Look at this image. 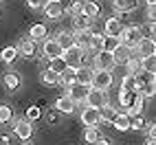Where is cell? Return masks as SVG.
Segmentation results:
<instances>
[{
  "mask_svg": "<svg viewBox=\"0 0 156 145\" xmlns=\"http://www.w3.org/2000/svg\"><path fill=\"white\" fill-rule=\"evenodd\" d=\"M27 5H29L31 9H44V7L48 5V0H27Z\"/></svg>",
  "mask_w": 156,
  "mask_h": 145,
  "instance_id": "cell-38",
  "label": "cell"
},
{
  "mask_svg": "<svg viewBox=\"0 0 156 145\" xmlns=\"http://www.w3.org/2000/svg\"><path fill=\"white\" fill-rule=\"evenodd\" d=\"M18 53L24 55V57H33L35 55V40H31V37L22 40V42L18 44Z\"/></svg>",
  "mask_w": 156,
  "mask_h": 145,
  "instance_id": "cell-21",
  "label": "cell"
},
{
  "mask_svg": "<svg viewBox=\"0 0 156 145\" xmlns=\"http://www.w3.org/2000/svg\"><path fill=\"white\" fill-rule=\"evenodd\" d=\"M18 55H20L18 53V46H7V48H2V53H0V57H2L5 64H11Z\"/></svg>",
  "mask_w": 156,
  "mask_h": 145,
  "instance_id": "cell-29",
  "label": "cell"
},
{
  "mask_svg": "<svg viewBox=\"0 0 156 145\" xmlns=\"http://www.w3.org/2000/svg\"><path fill=\"white\" fill-rule=\"evenodd\" d=\"M145 5H147V7H156V0H145Z\"/></svg>",
  "mask_w": 156,
  "mask_h": 145,
  "instance_id": "cell-45",
  "label": "cell"
},
{
  "mask_svg": "<svg viewBox=\"0 0 156 145\" xmlns=\"http://www.w3.org/2000/svg\"><path fill=\"white\" fill-rule=\"evenodd\" d=\"M143 42V31L139 27H126L123 29V33H121V44H126L130 48L136 51V46Z\"/></svg>",
  "mask_w": 156,
  "mask_h": 145,
  "instance_id": "cell-1",
  "label": "cell"
},
{
  "mask_svg": "<svg viewBox=\"0 0 156 145\" xmlns=\"http://www.w3.org/2000/svg\"><path fill=\"white\" fill-rule=\"evenodd\" d=\"M123 22L119 18H108L106 22H103V35H108V37H119L121 40V33H123Z\"/></svg>",
  "mask_w": 156,
  "mask_h": 145,
  "instance_id": "cell-6",
  "label": "cell"
},
{
  "mask_svg": "<svg viewBox=\"0 0 156 145\" xmlns=\"http://www.w3.org/2000/svg\"><path fill=\"white\" fill-rule=\"evenodd\" d=\"M81 121H84V126L86 128H97L99 123H101V112L97 108H84L81 110Z\"/></svg>",
  "mask_w": 156,
  "mask_h": 145,
  "instance_id": "cell-9",
  "label": "cell"
},
{
  "mask_svg": "<svg viewBox=\"0 0 156 145\" xmlns=\"http://www.w3.org/2000/svg\"><path fill=\"white\" fill-rule=\"evenodd\" d=\"M48 62H51V70L57 72V75H62V72L68 68V64L64 62V57H55V59H48Z\"/></svg>",
  "mask_w": 156,
  "mask_h": 145,
  "instance_id": "cell-32",
  "label": "cell"
},
{
  "mask_svg": "<svg viewBox=\"0 0 156 145\" xmlns=\"http://www.w3.org/2000/svg\"><path fill=\"white\" fill-rule=\"evenodd\" d=\"M92 77H95V68H92V66L84 64V66L77 68V84H86V86H90V84H92Z\"/></svg>",
  "mask_w": 156,
  "mask_h": 145,
  "instance_id": "cell-15",
  "label": "cell"
},
{
  "mask_svg": "<svg viewBox=\"0 0 156 145\" xmlns=\"http://www.w3.org/2000/svg\"><path fill=\"white\" fill-rule=\"evenodd\" d=\"M13 132H16V136H18V139L29 141L31 136H33V123H31V121H27V119H20V121H16Z\"/></svg>",
  "mask_w": 156,
  "mask_h": 145,
  "instance_id": "cell-10",
  "label": "cell"
},
{
  "mask_svg": "<svg viewBox=\"0 0 156 145\" xmlns=\"http://www.w3.org/2000/svg\"><path fill=\"white\" fill-rule=\"evenodd\" d=\"M121 44V40L119 37H108V35H103V51H108V53H114V51L119 48Z\"/></svg>",
  "mask_w": 156,
  "mask_h": 145,
  "instance_id": "cell-31",
  "label": "cell"
},
{
  "mask_svg": "<svg viewBox=\"0 0 156 145\" xmlns=\"http://www.w3.org/2000/svg\"><path fill=\"white\" fill-rule=\"evenodd\" d=\"M59 84H64L66 88H70L73 84H77V68H66L64 72L59 75Z\"/></svg>",
  "mask_w": 156,
  "mask_h": 145,
  "instance_id": "cell-22",
  "label": "cell"
},
{
  "mask_svg": "<svg viewBox=\"0 0 156 145\" xmlns=\"http://www.w3.org/2000/svg\"><path fill=\"white\" fill-rule=\"evenodd\" d=\"M90 88L92 86H86V84H73L70 88H66V92H68V97L75 101V103H81V101L86 103V97H88Z\"/></svg>",
  "mask_w": 156,
  "mask_h": 145,
  "instance_id": "cell-7",
  "label": "cell"
},
{
  "mask_svg": "<svg viewBox=\"0 0 156 145\" xmlns=\"http://www.w3.org/2000/svg\"><path fill=\"white\" fill-rule=\"evenodd\" d=\"M147 20L150 24H156V7H147Z\"/></svg>",
  "mask_w": 156,
  "mask_h": 145,
  "instance_id": "cell-40",
  "label": "cell"
},
{
  "mask_svg": "<svg viewBox=\"0 0 156 145\" xmlns=\"http://www.w3.org/2000/svg\"><path fill=\"white\" fill-rule=\"evenodd\" d=\"M141 66H143V72L156 75V55H152V57H143V59H141Z\"/></svg>",
  "mask_w": 156,
  "mask_h": 145,
  "instance_id": "cell-30",
  "label": "cell"
},
{
  "mask_svg": "<svg viewBox=\"0 0 156 145\" xmlns=\"http://www.w3.org/2000/svg\"><path fill=\"white\" fill-rule=\"evenodd\" d=\"M86 106H88V108H97V110H101L103 106H108V92H106V90L90 88L88 97H86Z\"/></svg>",
  "mask_w": 156,
  "mask_h": 145,
  "instance_id": "cell-5",
  "label": "cell"
},
{
  "mask_svg": "<svg viewBox=\"0 0 156 145\" xmlns=\"http://www.w3.org/2000/svg\"><path fill=\"white\" fill-rule=\"evenodd\" d=\"M150 40L156 42V24H150Z\"/></svg>",
  "mask_w": 156,
  "mask_h": 145,
  "instance_id": "cell-42",
  "label": "cell"
},
{
  "mask_svg": "<svg viewBox=\"0 0 156 145\" xmlns=\"http://www.w3.org/2000/svg\"><path fill=\"white\" fill-rule=\"evenodd\" d=\"M42 81H44L46 86H57V84H59V75L48 68V70H44V72H42Z\"/></svg>",
  "mask_w": 156,
  "mask_h": 145,
  "instance_id": "cell-33",
  "label": "cell"
},
{
  "mask_svg": "<svg viewBox=\"0 0 156 145\" xmlns=\"http://www.w3.org/2000/svg\"><path fill=\"white\" fill-rule=\"evenodd\" d=\"M139 7V0H114V9L119 13H130Z\"/></svg>",
  "mask_w": 156,
  "mask_h": 145,
  "instance_id": "cell-23",
  "label": "cell"
},
{
  "mask_svg": "<svg viewBox=\"0 0 156 145\" xmlns=\"http://www.w3.org/2000/svg\"><path fill=\"white\" fill-rule=\"evenodd\" d=\"M95 145H110V141H108V139H103V136H101V139H99V141H97Z\"/></svg>",
  "mask_w": 156,
  "mask_h": 145,
  "instance_id": "cell-43",
  "label": "cell"
},
{
  "mask_svg": "<svg viewBox=\"0 0 156 145\" xmlns=\"http://www.w3.org/2000/svg\"><path fill=\"white\" fill-rule=\"evenodd\" d=\"M154 90H156V75H154Z\"/></svg>",
  "mask_w": 156,
  "mask_h": 145,
  "instance_id": "cell-48",
  "label": "cell"
},
{
  "mask_svg": "<svg viewBox=\"0 0 156 145\" xmlns=\"http://www.w3.org/2000/svg\"><path fill=\"white\" fill-rule=\"evenodd\" d=\"M99 112H101V121L103 123H112L114 119H117V115H119V110L114 106H110V103H108V106H103Z\"/></svg>",
  "mask_w": 156,
  "mask_h": 145,
  "instance_id": "cell-24",
  "label": "cell"
},
{
  "mask_svg": "<svg viewBox=\"0 0 156 145\" xmlns=\"http://www.w3.org/2000/svg\"><path fill=\"white\" fill-rule=\"evenodd\" d=\"M126 68H128V75H132V77H136L139 75V72L143 70V66H141V59L136 57V55H134L130 62H128V64H126Z\"/></svg>",
  "mask_w": 156,
  "mask_h": 145,
  "instance_id": "cell-28",
  "label": "cell"
},
{
  "mask_svg": "<svg viewBox=\"0 0 156 145\" xmlns=\"http://www.w3.org/2000/svg\"><path fill=\"white\" fill-rule=\"evenodd\" d=\"M0 145H9V136H0Z\"/></svg>",
  "mask_w": 156,
  "mask_h": 145,
  "instance_id": "cell-44",
  "label": "cell"
},
{
  "mask_svg": "<svg viewBox=\"0 0 156 145\" xmlns=\"http://www.w3.org/2000/svg\"><path fill=\"white\" fill-rule=\"evenodd\" d=\"M64 62L70 66V68H79V66H84V57H86V51L84 48H79V46H73L68 51H64Z\"/></svg>",
  "mask_w": 156,
  "mask_h": 145,
  "instance_id": "cell-3",
  "label": "cell"
},
{
  "mask_svg": "<svg viewBox=\"0 0 156 145\" xmlns=\"http://www.w3.org/2000/svg\"><path fill=\"white\" fill-rule=\"evenodd\" d=\"M55 110L57 112H64V115H70V112L75 110V101H73L68 95H64V97H59L55 101Z\"/></svg>",
  "mask_w": 156,
  "mask_h": 145,
  "instance_id": "cell-18",
  "label": "cell"
},
{
  "mask_svg": "<svg viewBox=\"0 0 156 145\" xmlns=\"http://www.w3.org/2000/svg\"><path fill=\"white\" fill-rule=\"evenodd\" d=\"M55 40L59 42V46L64 48V51L77 46V44H75V33H73V31H59V33L55 35Z\"/></svg>",
  "mask_w": 156,
  "mask_h": 145,
  "instance_id": "cell-16",
  "label": "cell"
},
{
  "mask_svg": "<svg viewBox=\"0 0 156 145\" xmlns=\"http://www.w3.org/2000/svg\"><path fill=\"white\" fill-rule=\"evenodd\" d=\"M112 55H114V62H117V64H123V66H126L128 62L134 57V48H130V46H126V44H119V48L114 51Z\"/></svg>",
  "mask_w": 156,
  "mask_h": 145,
  "instance_id": "cell-13",
  "label": "cell"
},
{
  "mask_svg": "<svg viewBox=\"0 0 156 145\" xmlns=\"http://www.w3.org/2000/svg\"><path fill=\"white\" fill-rule=\"evenodd\" d=\"M92 29H86V31H77L75 33V44L84 51H90V44H92Z\"/></svg>",
  "mask_w": 156,
  "mask_h": 145,
  "instance_id": "cell-14",
  "label": "cell"
},
{
  "mask_svg": "<svg viewBox=\"0 0 156 145\" xmlns=\"http://www.w3.org/2000/svg\"><path fill=\"white\" fill-rule=\"evenodd\" d=\"M81 11H84L88 18L95 20V18L99 16V5L95 2V0H86V2H84V9H81Z\"/></svg>",
  "mask_w": 156,
  "mask_h": 145,
  "instance_id": "cell-27",
  "label": "cell"
},
{
  "mask_svg": "<svg viewBox=\"0 0 156 145\" xmlns=\"http://www.w3.org/2000/svg\"><path fill=\"white\" fill-rule=\"evenodd\" d=\"M147 134H150V139H156V123H152L147 128Z\"/></svg>",
  "mask_w": 156,
  "mask_h": 145,
  "instance_id": "cell-41",
  "label": "cell"
},
{
  "mask_svg": "<svg viewBox=\"0 0 156 145\" xmlns=\"http://www.w3.org/2000/svg\"><path fill=\"white\" fill-rule=\"evenodd\" d=\"M152 55H156V42L154 40H150V37H143V42L136 46V57H152Z\"/></svg>",
  "mask_w": 156,
  "mask_h": 145,
  "instance_id": "cell-12",
  "label": "cell"
},
{
  "mask_svg": "<svg viewBox=\"0 0 156 145\" xmlns=\"http://www.w3.org/2000/svg\"><path fill=\"white\" fill-rule=\"evenodd\" d=\"M112 126H114V130H119V132L132 130V117L128 115V112H119V115H117V119L112 121Z\"/></svg>",
  "mask_w": 156,
  "mask_h": 145,
  "instance_id": "cell-17",
  "label": "cell"
},
{
  "mask_svg": "<svg viewBox=\"0 0 156 145\" xmlns=\"http://www.w3.org/2000/svg\"><path fill=\"white\" fill-rule=\"evenodd\" d=\"M5 86H7L9 90H16V88L20 86V75H18V72H13V70L5 72Z\"/></svg>",
  "mask_w": 156,
  "mask_h": 145,
  "instance_id": "cell-26",
  "label": "cell"
},
{
  "mask_svg": "<svg viewBox=\"0 0 156 145\" xmlns=\"http://www.w3.org/2000/svg\"><path fill=\"white\" fill-rule=\"evenodd\" d=\"M117 66V62H114V55L108 53V51H99V53L92 57V68L95 70H110Z\"/></svg>",
  "mask_w": 156,
  "mask_h": 145,
  "instance_id": "cell-2",
  "label": "cell"
},
{
  "mask_svg": "<svg viewBox=\"0 0 156 145\" xmlns=\"http://www.w3.org/2000/svg\"><path fill=\"white\" fill-rule=\"evenodd\" d=\"M46 33H48V31H46V27H44V24H33V27H31V31H29V37L37 42V40H44V37H46Z\"/></svg>",
  "mask_w": 156,
  "mask_h": 145,
  "instance_id": "cell-25",
  "label": "cell"
},
{
  "mask_svg": "<svg viewBox=\"0 0 156 145\" xmlns=\"http://www.w3.org/2000/svg\"><path fill=\"white\" fill-rule=\"evenodd\" d=\"M143 126H145V121H143V117H141V115L132 117V130H143Z\"/></svg>",
  "mask_w": 156,
  "mask_h": 145,
  "instance_id": "cell-39",
  "label": "cell"
},
{
  "mask_svg": "<svg viewBox=\"0 0 156 145\" xmlns=\"http://www.w3.org/2000/svg\"><path fill=\"white\" fill-rule=\"evenodd\" d=\"M42 53L46 59H55V57H62L64 55V48L59 46V42L53 37V40H44V44H42Z\"/></svg>",
  "mask_w": 156,
  "mask_h": 145,
  "instance_id": "cell-8",
  "label": "cell"
},
{
  "mask_svg": "<svg viewBox=\"0 0 156 145\" xmlns=\"http://www.w3.org/2000/svg\"><path fill=\"white\" fill-rule=\"evenodd\" d=\"M121 90H128V92H136V77L126 75L121 79Z\"/></svg>",
  "mask_w": 156,
  "mask_h": 145,
  "instance_id": "cell-34",
  "label": "cell"
},
{
  "mask_svg": "<svg viewBox=\"0 0 156 145\" xmlns=\"http://www.w3.org/2000/svg\"><path fill=\"white\" fill-rule=\"evenodd\" d=\"M40 115H42V112H40V108H37V106H31V108L27 110V121L33 123V121H37V119H40Z\"/></svg>",
  "mask_w": 156,
  "mask_h": 145,
  "instance_id": "cell-37",
  "label": "cell"
},
{
  "mask_svg": "<svg viewBox=\"0 0 156 145\" xmlns=\"http://www.w3.org/2000/svg\"><path fill=\"white\" fill-rule=\"evenodd\" d=\"M84 139H86V143L95 145V143L101 139V134H99V130H97V128H86V132H84Z\"/></svg>",
  "mask_w": 156,
  "mask_h": 145,
  "instance_id": "cell-35",
  "label": "cell"
},
{
  "mask_svg": "<svg viewBox=\"0 0 156 145\" xmlns=\"http://www.w3.org/2000/svg\"><path fill=\"white\" fill-rule=\"evenodd\" d=\"M44 13H46V18H51V20H57V18L64 16V5H62V2H48V5L44 7Z\"/></svg>",
  "mask_w": 156,
  "mask_h": 145,
  "instance_id": "cell-19",
  "label": "cell"
},
{
  "mask_svg": "<svg viewBox=\"0 0 156 145\" xmlns=\"http://www.w3.org/2000/svg\"><path fill=\"white\" fill-rule=\"evenodd\" d=\"M9 121H11V108L0 103V123H9Z\"/></svg>",
  "mask_w": 156,
  "mask_h": 145,
  "instance_id": "cell-36",
  "label": "cell"
},
{
  "mask_svg": "<svg viewBox=\"0 0 156 145\" xmlns=\"http://www.w3.org/2000/svg\"><path fill=\"white\" fill-rule=\"evenodd\" d=\"M114 84V77H112V72L110 70H95V77H92V88H97V90H110V86Z\"/></svg>",
  "mask_w": 156,
  "mask_h": 145,
  "instance_id": "cell-4",
  "label": "cell"
},
{
  "mask_svg": "<svg viewBox=\"0 0 156 145\" xmlns=\"http://www.w3.org/2000/svg\"><path fill=\"white\" fill-rule=\"evenodd\" d=\"M73 22H75L77 31H86L92 27V18H88L84 11H79V13H73Z\"/></svg>",
  "mask_w": 156,
  "mask_h": 145,
  "instance_id": "cell-20",
  "label": "cell"
},
{
  "mask_svg": "<svg viewBox=\"0 0 156 145\" xmlns=\"http://www.w3.org/2000/svg\"><path fill=\"white\" fill-rule=\"evenodd\" d=\"M147 145H156V139H147Z\"/></svg>",
  "mask_w": 156,
  "mask_h": 145,
  "instance_id": "cell-46",
  "label": "cell"
},
{
  "mask_svg": "<svg viewBox=\"0 0 156 145\" xmlns=\"http://www.w3.org/2000/svg\"><path fill=\"white\" fill-rule=\"evenodd\" d=\"M48 2H64V0H48Z\"/></svg>",
  "mask_w": 156,
  "mask_h": 145,
  "instance_id": "cell-47",
  "label": "cell"
},
{
  "mask_svg": "<svg viewBox=\"0 0 156 145\" xmlns=\"http://www.w3.org/2000/svg\"><path fill=\"white\" fill-rule=\"evenodd\" d=\"M136 92H141L143 97L156 95V90H154V75H152V79H145L143 75H139L136 77Z\"/></svg>",
  "mask_w": 156,
  "mask_h": 145,
  "instance_id": "cell-11",
  "label": "cell"
}]
</instances>
